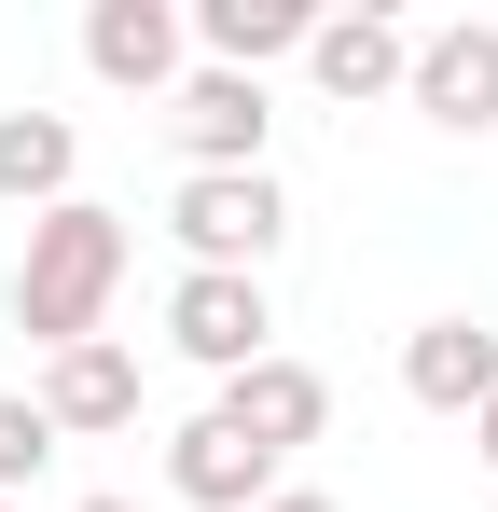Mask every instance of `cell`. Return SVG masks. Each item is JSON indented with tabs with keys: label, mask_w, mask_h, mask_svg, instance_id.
I'll return each mask as SVG.
<instances>
[{
	"label": "cell",
	"mask_w": 498,
	"mask_h": 512,
	"mask_svg": "<svg viewBox=\"0 0 498 512\" xmlns=\"http://www.w3.org/2000/svg\"><path fill=\"white\" fill-rule=\"evenodd\" d=\"M402 388L429 402V416H485L498 402V333L485 319H415L402 333Z\"/></svg>",
	"instance_id": "cell-11"
},
{
	"label": "cell",
	"mask_w": 498,
	"mask_h": 512,
	"mask_svg": "<svg viewBox=\"0 0 498 512\" xmlns=\"http://www.w3.org/2000/svg\"><path fill=\"white\" fill-rule=\"evenodd\" d=\"M166 236H180V263H194V277H263V263L291 250V194H277V167L180 180V194H166Z\"/></svg>",
	"instance_id": "cell-2"
},
{
	"label": "cell",
	"mask_w": 498,
	"mask_h": 512,
	"mask_svg": "<svg viewBox=\"0 0 498 512\" xmlns=\"http://www.w3.org/2000/svg\"><path fill=\"white\" fill-rule=\"evenodd\" d=\"M415 111L443 139H498V14H457V28H415Z\"/></svg>",
	"instance_id": "cell-6"
},
{
	"label": "cell",
	"mask_w": 498,
	"mask_h": 512,
	"mask_svg": "<svg viewBox=\"0 0 498 512\" xmlns=\"http://www.w3.org/2000/svg\"><path fill=\"white\" fill-rule=\"evenodd\" d=\"M305 42H319L305 0H194V56H208V70H249V84H263V70L305 56Z\"/></svg>",
	"instance_id": "cell-12"
},
{
	"label": "cell",
	"mask_w": 498,
	"mask_h": 512,
	"mask_svg": "<svg viewBox=\"0 0 498 512\" xmlns=\"http://www.w3.org/2000/svg\"><path fill=\"white\" fill-rule=\"evenodd\" d=\"M166 499H180V512H263V499H277V457H263L249 429L194 416L180 443H166Z\"/></svg>",
	"instance_id": "cell-10"
},
{
	"label": "cell",
	"mask_w": 498,
	"mask_h": 512,
	"mask_svg": "<svg viewBox=\"0 0 498 512\" xmlns=\"http://www.w3.org/2000/svg\"><path fill=\"white\" fill-rule=\"evenodd\" d=\"M42 471H56V416H42L28 388H0V499H14V485H42Z\"/></svg>",
	"instance_id": "cell-14"
},
{
	"label": "cell",
	"mask_w": 498,
	"mask_h": 512,
	"mask_svg": "<svg viewBox=\"0 0 498 512\" xmlns=\"http://www.w3.org/2000/svg\"><path fill=\"white\" fill-rule=\"evenodd\" d=\"M70 512H139V499H70Z\"/></svg>",
	"instance_id": "cell-17"
},
{
	"label": "cell",
	"mask_w": 498,
	"mask_h": 512,
	"mask_svg": "<svg viewBox=\"0 0 498 512\" xmlns=\"http://www.w3.org/2000/svg\"><path fill=\"white\" fill-rule=\"evenodd\" d=\"M83 70H97L111 97H180L194 14H180V0H97V14H83Z\"/></svg>",
	"instance_id": "cell-5"
},
{
	"label": "cell",
	"mask_w": 498,
	"mask_h": 512,
	"mask_svg": "<svg viewBox=\"0 0 498 512\" xmlns=\"http://www.w3.org/2000/svg\"><path fill=\"white\" fill-rule=\"evenodd\" d=\"M70 180H83V125L70 111H0V208H70Z\"/></svg>",
	"instance_id": "cell-13"
},
{
	"label": "cell",
	"mask_w": 498,
	"mask_h": 512,
	"mask_svg": "<svg viewBox=\"0 0 498 512\" xmlns=\"http://www.w3.org/2000/svg\"><path fill=\"white\" fill-rule=\"evenodd\" d=\"M0 512H14V499H0Z\"/></svg>",
	"instance_id": "cell-18"
},
{
	"label": "cell",
	"mask_w": 498,
	"mask_h": 512,
	"mask_svg": "<svg viewBox=\"0 0 498 512\" xmlns=\"http://www.w3.org/2000/svg\"><path fill=\"white\" fill-rule=\"evenodd\" d=\"M263 512H346V499H319V485H277V499H263Z\"/></svg>",
	"instance_id": "cell-15"
},
{
	"label": "cell",
	"mask_w": 498,
	"mask_h": 512,
	"mask_svg": "<svg viewBox=\"0 0 498 512\" xmlns=\"http://www.w3.org/2000/svg\"><path fill=\"white\" fill-rule=\"evenodd\" d=\"M166 139H180V180H236L263 167V139H277V97L249 84V70H180V97H166Z\"/></svg>",
	"instance_id": "cell-3"
},
{
	"label": "cell",
	"mask_w": 498,
	"mask_h": 512,
	"mask_svg": "<svg viewBox=\"0 0 498 512\" xmlns=\"http://www.w3.org/2000/svg\"><path fill=\"white\" fill-rule=\"evenodd\" d=\"M305 70H319L332 111H374V97H402V84H415V28H402V14H374V0H360V14H319Z\"/></svg>",
	"instance_id": "cell-8"
},
{
	"label": "cell",
	"mask_w": 498,
	"mask_h": 512,
	"mask_svg": "<svg viewBox=\"0 0 498 512\" xmlns=\"http://www.w3.org/2000/svg\"><path fill=\"white\" fill-rule=\"evenodd\" d=\"M471 457H485V471H498V402H485V416H471Z\"/></svg>",
	"instance_id": "cell-16"
},
{
	"label": "cell",
	"mask_w": 498,
	"mask_h": 512,
	"mask_svg": "<svg viewBox=\"0 0 498 512\" xmlns=\"http://www.w3.org/2000/svg\"><path fill=\"white\" fill-rule=\"evenodd\" d=\"M208 416H222V429H249V443H263V457L291 471V457H305V443L332 429V374H319V360H291V346H277V360H249V374L222 388V402H208Z\"/></svg>",
	"instance_id": "cell-7"
},
{
	"label": "cell",
	"mask_w": 498,
	"mask_h": 512,
	"mask_svg": "<svg viewBox=\"0 0 498 512\" xmlns=\"http://www.w3.org/2000/svg\"><path fill=\"white\" fill-rule=\"evenodd\" d=\"M166 346H180L194 374H222V388H236L249 360H277V305H263V277H194V263H180V291H166Z\"/></svg>",
	"instance_id": "cell-4"
},
{
	"label": "cell",
	"mask_w": 498,
	"mask_h": 512,
	"mask_svg": "<svg viewBox=\"0 0 498 512\" xmlns=\"http://www.w3.org/2000/svg\"><path fill=\"white\" fill-rule=\"evenodd\" d=\"M42 416H56V443H97V429H139V346H56L42 360V388H28Z\"/></svg>",
	"instance_id": "cell-9"
},
{
	"label": "cell",
	"mask_w": 498,
	"mask_h": 512,
	"mask_svg": "<svg viewBox=\"0 0 498 512\" xmlns=\"http://www.w3.org/2000/svg\"><path fill=\"white\" fill-rule=\"evenodd\" d=\"M125 263H139L125 208H97V194L42 208V222H28V263H14V333L42 346V360H56V346H97V333H111Z\"/></svg>",
	"instance_id": "cell-1"
}]
</instances>
